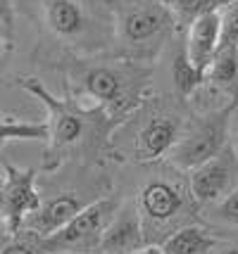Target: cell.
<instances>
[{"label":"cell","instance_id":"cell-2","mask_svg":"<svg viewBox=\"0 0 238 254\" xmlns=\"http://www.w3.org/2000/svg\"><path fill=\"white\" fill-rule=\"evenodd\" d=\"M7 178L0 188V202H2V216L10 223L12 233H17L24 226V219L34 214L41 207V197L34 188V171L31 169H17L5 164Z\"/></svg>","mask_w":238,"mask_h":254},{"label":"cell","instance_id":"cell-5","mask_svg":"<svg viewBox=\"0 0 238 254\" xmlns=\"http://www.w3.org/2000/svg\"><path fill=\"white\" fill-rule=\"evenodd\" d=\"M22 88L29 90L31 95H36V98L48 107L50 119H53L50 135H53V145H55V147H65V145H72V143L79 140V135L83 133V124H81V119L74 114V112L69 110L67 102L53 98V95L41 86L38 78H24Z\"/></svg>","mask_w":238,"mask_h":254},{"label":"cell","instance_id":"cell-10","mask_svg":"<svg viewBox=\"0 0 238 254\" xmlns=\"http://www.w3.org/2000/svg\"><path fill=\"white\" fill-rule=\"evenodd\" d=\"M141 207L150 219L155 221H167L171 216H176L183 207L181 192L164 183V181H153L141 190Z\"/></svg>","mask_w":238,"mask_h":254},{"label":"cell","instance_id":"cell-9","mask_svg":"<svg viewBox=\"0 0 238 254\" xmlns=\"http://www.w3.org/2000/svg\"><path fill=\"white\" fill-rule=\"evenodd\" d=\"M176 135H179V124L174 119H169V117L150 119L138 135V157L146 159V162L162 157L176 143Z\"/></svg>","mask_w":238,"mask_h":254},{"label":"cell","instance_id":"cell-11","mask_svg":"<svg viewBox=\"0 0 238 254\" xmlns=\"http://www.w3.org/2000/svg\"><path fill=\"white\" fill-rule=\"evenodd\" d=\"M167 24V12L158 5H146V7H134L124 14L122 19V36L131 43H143L158 36Z\"/></svg>","mask_w":238,"mask_h":254},{"label":"cell","instance_id":"cell-19","mask_svg":"<svg viewBox=\"0 0 238 254\" xmlns=\"http://www.w3.org/2000/svg\"><path fill=\"white\" fill-rule=\"evenodd\" d=\"M224 7H227V12L222 14L219 48H234V50H238V0H231Z\"/></svg>","mask_w":238,"mask_h":254},{"label":"cell","instance_id":"cell-22","mask_svg":"<svg viewBox=\"0 0 238 254\" xmlns=\"http://www.w3.org/2000/svg\"><path fill=\"white\" fill-rule=\"evenodd\" d=\"M134 254H164V252H162V247H153V245H150V247H141V250H136Z\"/></svg>","mask_w":238,"mask_h":254},{"label":"cell","instance_id":"cell-18","mask_svg":"<svg viewBox=\"0 0 238 254\" xmlns=\"http://www.w3.org/2000/svg\"><path fill=\"white\" fill-rule=\"evenodd\" d=\"M171 76H174V83H176L179 93H183V95H191L193 90L203 83L205 71L195 69V66L191 64V60H188L186 55H176L174 66H171Z\"/></svg>","mask_w":238,"mask_h":254},{"label":"cell","instance_id":"cell-20","mask_svg":"<svg viewBox=\"0 0 238 254\" xmlns=\"http://www.w3.org/2000/svg\"><path fill=\"white\" fill-rule=\"evenodd\" d=\"M217 214L224 219V221H231V223H238V188L229 190L224 202L219 204Z\"/></svg>","mask_w":238,"mask_h":254},{"label":"cell","instance_id":"cell-23","mask_svg":"<svg viewBox=\"0 0 238 254\" xmlns=\"http://www.w3.org/2000/svg\"><path fill=\"white\" fill-rule=\"evenodd\" d=\"M5 29H7V19H5V12H2V7H0V38H2Z\"/></svg>","mask_w":238,"mask_h":254},{"label":"cell","instance_id":"cell-24","mask_svg":"<svg viewBox=\"0 0 238 254\" xmlns=\"http://www.w3.org/2000/svg\"><path fill=\"white\" fill-rule=\"evenodd\" d=\"M5 178H7V171H5V164L0 162V188L5 186Z\"/></svg>","mask_w":238,"mask_h":254},{"label":"cell","instance_id":"cell-4","mask_svg":"<svg viewBox=\"0 0 238 254\" xmlns=\"http://www.w3.org/2000/svg\"><path fill=\"white\" fill-rule=\"evenodd\" d=\"M236 176V159L229 152H219L191 171V192L200 202H215L231 190Z\"/></svg>","mask_w":238,"mask_h":254},{"label":"cell","instance_id":"cell-14","mask_svg":"<svg viewBox=\"0 0 238 254\" xmlns=\"http://www.w3.org/2000/svg\"><path fill=\"white\" fill-rule=\"evenodd\" d=\"M83 83H86V90L91 93L93 98L102 100V102H112V100H117L119 93H122V81H119V76H117L114 71H110V69H102V66L88 71L86 78H83Z\"/></svg>","mask_w":238,"mask_h":254},{"label":"cell","instance_id":"cell-12","mask_svg":"<svg viewBox=\"0 0 238 254\" xmlns=\"http://www.w3.org/2000/svg\"><path fill=\"white\" fill-rule=\"evenodd\" d=\"M46 19L48 26L57 36H65V38H72V36L81 33L83 26H86L83 10H81V5L77 0H48Z\"/></svg>","mask_w":238,"mask_h":254},{"label":"cell","instance_id":"cell-15","mask_svg":"<svg viewBox=\"0 0 238 254\" xmlns=\"http://www.w3.org/2000/svg\"><path fill=\"white\" fill-rule=\"evenodd\" d=\"M229 2L231 0H159V5H164V10L174 12L179 19H186V22H193L203 12L222 10Z\"/></svg>","mask_w":238,"mask_h":254},{"label":"cell","instance_id":"cell-25","mask_svg":"<svg viewBox=\"0 0 238 254\" xmlns=\"http://www.w3.org/2000/svg\"><path fill=\"white\" fill-rule=\"evenodd\" d=\"M219 254H238V247H229V250H224V252H219Z\"/></svg>","mask_w":238,"mask_h":254},{"label":"cell","instance_id":"cell-7","mask_svg":"<svg viewBox=\"0 0 238 254\" xmlns=\"http://www.w3.org/2000/svg\"><path fill=\"white\" fill-rule=\"evenodd\" d=\"M143 245V228L134 207L114 214L100 238V247L105 254H134Z\"/></svg>","mask_w":238,"mask_h":254},{"label":"cell","instance_id":"cell-16","mask_svg":"<svg viewBox=\"0 0 238 254\" xmlns=\"http://www.w3.org/2000/svg\"><path fill=\"white\" fill-rule=\"evenodd\" d=\"M43 138H50L48 124H24L0 119V143H7V140H43Z\"/></svg>","mask_w":238,"mask_h":254},{"label":"cell","instance_id":"cell-17","mask_svg":"<svg viewBox=\"0 0 238 254\" xmlns=\"http://www.w3.org/2000/svg\"><path fill=\"white\" fill-rule=\"evenodd\" d=\"M236 53L234 48H219L217 55L212 57V62L207 66V74L215 83H234L238 78V62H236Z\"/></svg>","mask_w":238,"mask_h":254},{"label":"cell","instance_id":"cell-21","mask_svg":"<svg viewBox=\"0 0 238 254\" xmlns=\"http://www.w3.org/2000/svg\"><path fill=\"white\" fill-rule=\"evenodd\" d=\"M0 254H41V243H34V240H12L7 243Z\"/></svg>","mask_w":238,"mask_h":254},{"label":"cell","instance_id":"cell-6","mask_svg":"<svg viewBox=\"0 0 238 254\" xmlns=\"http://www.w3.org/2000/svg\"><path fill=\"white\" fill-rule=\"evenodd\" d=\"M219 38H222V10L203 12L195 17L188 29V45H186V57L191 64L200 71H207L212 57L219 50Z\"/></svg>","mask_w":238,"mask_h":254},{"label":"cell","instance_id":"cell-8","mask_svg":"<svg viewBox=\"0 0 238 254\" xmlns=\"http://www.w3.org/2000/svg\"><path fill=\"white\" fill-rule=\"evenodd\" d=\"M83 209L79 195L74 192H65V195H57L55 199H50L48 204H41L34 214H29L24 221L38 238H48L55 231H60L65 223H69L79 211Z\"/></svg>","mask_w":238,"mask_h":254},{"label":"cell","instance_id":"cell-1","mask_svg":"<svg viewBox=\"0 0 238 254\" xmlns=\"http://www.w3.org/2000/svg\"><path fill=\"white\" fill-rule=\"evenodd\" d=\"M117 211V204L112 199H100L95 204H88L72 219L69 223H65L60 231H55L48 238H41V250L50 254H81V252H91L100 247V238L110 219Z\"/></svg>","mask_w":238,"mask_h":254},{"label":"cell","instance_id":"cell-3","mask_svg":"<svg viewBox=\"0 0 238 254\" xmlns=\"http://www.w3.org/2000/svg\"><path fill=\"white\" fill-rule=\"evenodd\" d=\"M224 140H227L224 122H210L200 126L198 131H193L188 138H183L181 143L171 145V159L176 166L193 171L195 166L219 155L224 147Z\"/></svg>","mask_w":238,"mask_h":254},{"label":"cell","instance_id":"cell-13","mask_svg":"<svg viewBox=\"0 0 238 254\" xmlns=\"http://www.w3.org/2000/svg\"><path fill=\"white\" fill-rule=\"evenodd\" d=\"M215 247V238L203 228L186 226L181 231L171 233L162 245L164 254H205Z\"/></svg>","mask_w":238,"mask_h":254}]
</instances>
